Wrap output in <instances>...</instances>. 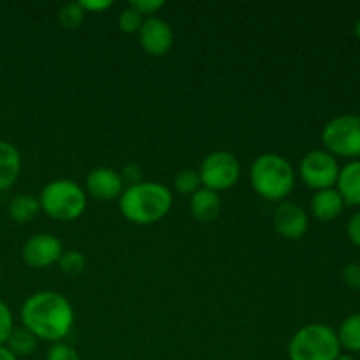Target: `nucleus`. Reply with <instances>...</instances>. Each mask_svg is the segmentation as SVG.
Masks as SVG:
<instances>
[{
	"instance_id": "nucleus-1",
	"label": "nucleus",
	"mask_w": 360,
	"mask_h": 360,
	"mask_svg": "<svg viewBox=\"0 0 360 360\" xmlns=\"http://www.w3.org/2000/svg\"><path fill=\"white\" fill-rule=\"evenodd\" d=\"M21 323L37 340L60 343L74 326V308L65 295L53 290L32 294L21 306Z\"/></svg>"
},
{
	"instance_id": "nucleus-2",
	"label": "nucleus",
	"mask_w": 360,
	"mask_h": 360,
	"mask_svg": "<svg viewBox=\"0 0 360 360\" xmlns=\"http://www.w3.org/2000/svg\"><path fill=\"white\" fill-rule=\"evenodd\" d=\"M123 218L136 225H151L169 214L172 192L157 181H141L123 190L118 199Z\"/></svg>"
},
{
	"instance_id": "nucleus-3",
	"label": "nucleus",
	"mask_w": 360,
	"mask_h": 360,
	"mask_svg": "<svg viewBox=\"0 0 360 360\" xmlns=\"http://www.w3.org/2000/svg\"><path fill=\"white\" fill-rule=\"evenodd\" d=\"M253 190L262 199L281 202L287 200L295 186V171L290 162L278 153H264L253 160L250 169Z\"/></svg>"
},
{
	"instance_id": "nucleus-4",
	"label": "nucleus",
	"mask_w": 360,
	"mask_h": 360,
	"mask_svg": "<svg viewBox=\"0 0 360 360\" xmlns=\"http://www.w3.org/2000/svg\"><path fill=\"white\" fill-rule=\"evenodd\" d=\"M288 360H336L341 355L336 330L323 323H308L292 336Z\"/></svg>"
},
{
	"instance_id": "nucleus-5",
	"label": "nucleus",
	"mask_w": 360,
	"mask_h": 360,
	"mask_svg": "<svg viewBox=\"0 0 360 360\" xmlns=\"http://www.w3.org/2000/svg\"><path fill=\"white\" fill-rule=\"evenodd\" d=\"M41 211L58 221H74L86 210V193L72 179H55L39 195Z\"/></svg>"
},
{
	"instance_id": "nucleus-6",
	"label": "nucleus",
	"mask_w": 360,
	"mask_h": 360,
	"mask_svg": "<svg viewBox=\"0 0 360 360\" xmlns=\"http://www.w3.org/2000/svg\"><path fill=\"white\" fill-rule=\"evenodd\" d=\"M322 144L333 157L360 160V115H341L327 122Z\"/></svg>"
},
{
	"instance_id": "nucleus-7",
	"label": "nucleus",
	"mask_w": 360,
	"mask_h": 360,
	"mask_svg": "<svg viewBox=\"0 0 360 360\" xmlns=\"http://www.w3.org/2000/svg\"><path fill=\"white\" fill-rule=\"evenodd\" d=\"M202 188L213 192H224L232 188L241 176V164L231 151H213L202 160L199 169Z\"/></svg>"
},
{
	"instance_id": "nucleus-8",
	"label": "nucleus",
	"mask_w": 360,
	"mask_h": 360,
	"mask_svg": "<svg viewBox=\"0 0 360 360\" xmlns=\"http://www.w3.org/2000/svg\"><path fill=\"white\" fill-rule=\"evenodd\" d=\"M340 169L338 158L326 150L308 151L299 162V176H301L302 183L315 192L336 188Z\"/></svg>"
},
{
	"instance_id": "nucleus-9",
	"label": "nucleus",
	"mask_w": 360,
	"mask_h": 360,
	"mask_svg": "<svg viewBox=\"0 0 360 360\" xmlns=\"http://www.w3.org/2000/svg\"><path fill=\"white\" fill-rule=\"evenodd\" d=\"M63 253L62 241L53 234H34L25 241L21 257L34 269H46L58 262Z\"/></svg>"
},
{
	"instance_id": "nucleus-10",
	"label": "nucleus",
	"mask_w": 360,
	"mask_h": 360,
	"mask_svg": "<svg viewBox=\"0 0 360 360\" xmlns=\"http://www.w3.org/2000/svg\"><path fill=\"white\" fill-rule=\"evenodd\" d=\"M274 229L285 239L297 241L308 232L309 218L304 207L292 200H281L273 213Z\"/></svg>"
},
{
	"instance_id": "nucleus-11",
	"label": "nucleus",
	"mask_w": 360,
	"mask_h": 360,
	"mask_svg": "<svg viewBox=\"0 0 360 360\" xmlns=\"http://www.w3.org/2000/svg\"><path fill=\"white\" fill-rule=\"evenodd\" d=\"M137 35H139L141 48L151 56H162L169 53L174 42L171 25L157 16L146 18Z\"/></svg>"
},
{
	"instance_id": "nucleus-12",
	"label": "nucleus",
	"mask_w": 360,
	"mask_h": 360,
	"mask_svg": "<svg viewBox=\"0 0 360 360\" xmlns=\"http://www.w3.org/2000/svg\"><path fill=\"white\" fill-rule=\"evenodd\" d=\"M123 179L120 172L111 167H97L86 176V190L91 197L97 200L108 202V200L120 199L123 193Z\"/></svg>"
},
{
	"instance_id": "nucleus-13",
	"label": "nucleus",
	"mask_w": 360,
	"mask_h": 360,
	"mask_svg": "<svg viewBox=\"0 0 360 360\" xmlns=\"http://www.w3.org/2000/svg\"><path fill=\"white\" fill-rule=\"evenodd\" d=\"M345 206L347 204L336 188L319 190L311 197V204H309L313 217L320 221H334L336 218H340Z\"/></svg>"
},
{
	"instance_id": "nucleus-14",
	"label": "nucleus",
	"mask_w": 360,
	"mask_h": 360,
	"mask_svg": "<svg viewBox=\"0 0 360 360\" xmlns=\"http://www.w3.org/2000/svg\"><path fill=\"white\" fill-rule=\"evenodd\" d=\"M336 190L347 206L360 207V160H350L340 169Z\"/></svg>"
},
{
	"instance_id": "nucleus-15",
	"label": "nucleus",
	"mask_w": 360,
	"mask_h": 360,
	"mask_svg": "<svg viewBox=\"0 0 360 360\" xmlns=\"http://www.w3.org/2000/svg\"><path fill=\"white\" fill-rule=\"evenodd\" d=\"M190 211L195 220L202 224L217 220L221 213V199L217 192L207 188H199L190 197Z\"/></svg>"
},
{
	"instance_id": "nucleus-16",
	"label": "nucleus",
	"mask_w": 360,
	"mask_h": 360,
	"mask_svg": "<svg viewBox=\"0 0 360 360\" xmlns=\"http://www.w3.org/2000/svg\"><path fill=\"white\" fill-rule=\"evenodd\" d=\"M21 172V155L14 144L0 141V192L11 188Z\"/></svg>"
},
{
	"instance_id": "nucleus-17",
	"label": "nucleus",
	"mask_w": 360,
	"mask_h": 360,
	"mask_svg": "<svg viewBox=\"0 0 360 360\" xmlns=\"http://www.w3.org/2000/svg\"><path fill=\"white\" fill-rule=\"evenodd\" d=\"M39 213H41V204H39L37 197L30 195V193H20V195H14L13 200L9 202L11 220L18 221V224H27V221H32Z\"/></svg>"
},
{
	"instance_id": "nucleus-18",
	"label": "nucleus",
	"mask_w": 360,
	"mask_h": 360,
	"mask_svg": "<svg viewBox=\"0 0 360 360\" xmlns=\"http://www.w3.org/2000/svg\"><path fill=\"white\" fill-rule=\"evenodd\" d=\"M338 341L340 347L345 350L352 352V354H359L360 352V313L347 316L341 322L340 329L336 330Z\"/></svg>"
},
{
	"instance_id": "nucleus-19",
	"label": "nucleus",
	"mask_w": 360,
	"mask_h": 360,
	"mask_svg": "<svg viewBox=\"0 0 360 360\" xmlns=\"http://www.w3.org/2000/svg\"><path fill=\"white\" fill-rule=\"evenodd\" d=\"M39 340L27 329V327H14L6 341V347L13 352L16 357H27L32 355L37 348Z\"/></svg>"
},
{
	"instance_id": "nucleus-20",
	"label": "nucleus",
	"mask_w": 360,
	"mask_h": 360,
	"mask_svg": "<svg viewBox=\"0 0 360 360\" xmlns=\"http://www.w3.org/2000/svg\"><path fill=\"white\" fill-rule=\"evenodd\" d=\"M84 11L77 2L63 4L58 11V21L65 30H76L84 21Z\"/></svg>"
},
{
	"instance_id": "nucleus-21",
	"label": "nucleus",
	"mask_w": 360,
	"mask_h": 360,
	"mask_svg": "<svg viewBox=\"0 0 360 360\" xmlns=\"http://www.w3.org/2000/svg\"><path fill=\"white\" fill-rule=\"evenodd\" d=\"M60 269H62L63 274H69V276H76V274H81L86 267V260H84V255L77 250H69V252H63L62 257L58 260Z\"/></svg>"
},
{
	"instance_id": "nucleus-22",
	"label": "nucleus",
	"mask_w": 360,
	"mask_h": 360,
	"mask_svg": "<svg viewBox=\"0 0 360 360\" xmlns=\"http://www.w3.org/2000/svg\"><path fill=\"white\" fill-rule=\"evenodd\" d=\"M200 186L202 185H200V176L197 171H190V169H186V171H181L176 174L174 188L176 192L183 193V195H193Z\"/></svg>"
},
{
	"instance_id": "nucleus-23",
	"label": "nucleus",
	"mask_w": 360,
	"mask_h": 360,
	"mask_svg": "<svg viewBox=\"0 0 360 360\" xmlns=\"http://www.w3.org/2000/svg\"><path fill=\"white\" fill-rule=\"evenodd\" d=\"M143 23L144 16L141 13H137L132 6L123 9L118 16V27L125 34H137L141 30V27H143Z\"/></svg>"
},
{
	"instance_id": "nucleus-24",
	"label": "nucleus",
	"mask_w": 360,
	"mask_h": 360,
	"mask_svg": "<svg viewBox=\"0 0 360 360\" xmlns=\"http://www.w3.org/2000/svg\"><path fill=\"white\" fill-rule=\"evenodd\" d=\"M46 360H81V357L76 348L60 341V343H53L49 347Z\"/></svg>"
},
{
	"instance_id": "nucleus-25",
	"label": "nucleus",
	"mask_w": 360,
	"mask_h": 360,
	"mask_svg": "<svg viewBox=\"0 0 360 360\" xmlns=\"http://www.w3.org/2000/svg\"><path fill=\"white\" fill-rule=\"evenodd\" d=\"M14 329L13 313H11L9 306L4 301H0V347L6 345L7 338H9L11 330Z\"/></svg>"
},
{
	"instance_id": "nucleus-26",
	"label": "nucleus",
	"mask_w": 360,
	"mask_h": 360,
	"mask_svg": "<svg viewBox=\"0 0 360 360\" xmlns=\"http://www.w3.org/2000/svg\"><path fill=\"white\" fill-rule=\"evenodd\" d=\"M130 6H132L137 13L143 14V16L151 18L157 11H160L162 7L165 6V2L164 0H132Z\"/></svg>"
},
{
	"instance_id": "nucleus-27",
	"label": "nucleus",
	"mask_w": 360,
	"mask_h": 360,
	"mask_svg": "<svg viewBox=\"0 0 360 360\" xmlns=\"http://www.w3.org/2000/svg\"><path fill=\"white\" fill-rule=\"evenodd\" d=\"M343 281L352 290H360V262H350L345 267Z\"/></svg>"
},
{
	"instance_id": "nucleus-28",
	"label": "nucleus",
	"mask_w": 360,
	"mask_h": 360,
	"mask_svg": "<svg viewBox=\"0 0 360 360\" xmlns=\"http://www.w3.org/2000/svg\"><path fill=\"white\" fill-rule=\"evenodd\" d=\"M84 13H102L112 6L111 0H77Z\"/></svg>"
},
{
	"instance_id": "nucleus-29",
	"label": "nucleus",
	"mask_w": 360,
	"mask_h": 360,
	"mask_svg": "<svg viewBox=\"0 0 360 360\" xmlns=\"http://www.w3.org/2000/svg\"><path fill=\"white\" fill-rule=\"evenodd\" d=\"M347 236L355 246H359V248H360V211H357V213H355L354 217L348 220Z\"/></svg>"
},
{
	"instance_id": "nucleus-30",
	"label": "nucleus",
	"mask_w": 360,
	"mask_h": 360,
	"mask_svg": "<svg viewBox=\"0 0 360 360\" xmlns=\"http://www.w3.org/2000/svg\"><path fill=\"white\" fill-rule=\"evenodd\" d=\"M141 178H143V174H141V167H139V165L130 164V165H127L125 169H123L122 179H123V183H129V186L137 185V183L143 181V179H141Z\"/></svg>"
},
{
	"instance_id": "nucleus-31",
	"label": "nucleus",
	"mask_w": 360,
	"mask_h": 360,
	"mask_svg": "<svg viewBox=\"0 0 360 360\" xmlns=\"http://www.w3.org/2000/svg\"><path fill=\"white\" fill-rule=\"evenodd\" d=\"M0 360H18V357L6 347V345H2V347H0Z\"/></svg>"
},
{
	"instance_id": "nucleus-32",
	"label": "nucleus",
	"mask_w": 360,
	"mask_h": 360,
	"mask_svg": "<svg viewBox=\"0 0 360 360\" xmlns=\"http://www.w3.org/2000/svg\"><path fill=\"white\" fill-rule=\"evenodd\" d=\"M355 35L360 39V18L357 20V23H355Z\"/></svg>"
},
{
	"instance_id": "nucleus-33",
	"label": "nucleus",
	"mask_w": 360,
	"mask_h": 360,
	"mask_svg": "<svg viewBox=\"0 0 360 360\" xmlns=\"http://www.w3.org/2000/svg\"><path fill=\"white\" fill-rule=\"evenodd\" d=\"M336 360H357V359L352 357V355H340Z\"/></svg>"
}]
</instances>
